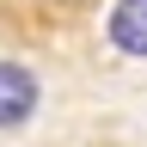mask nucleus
I'll return each instance as SVG.
<instances>
[{"mask_svg":"<svg viewBox=\"0 0 147 147\" xmlns=\"http://www.w3.org/2000/svg\"><path fill=\"white\" fill-rule=\"evenodd\" d=\"M98 12H104V0H0V37L61 43V37H80Z\"/></svg>","mask_w":147,"mask_h":147,"instance_id":"nucleus-1","label":"nucleus"},{"mask_svg":"<svg viewBox=\"0 0 147 147\" xmlns=\"http://www.w3.org/2000/svg\"><path fill=\"white\" fill-rule=\"evenodd\" d=\"M104 31H110V49H117V55L147 61V0H110Z\"/></svg>","mask_w":147,"mask_h":147,"instance_id":"nucleus-3","label":"nucleus"},{"mask_svg":"<svg viewBox=\"0 0 147 147\" xmlns=\"http://www.w3.org/2000/svg\"><path fill=\"white\" fill-rule=\"evenodd\" d=\"M43 110V74H37L25 55L0 49V141H18Z\"/></svg>","mask_w":147,"mask_h":147,"instance_id":"nucleus-2","label":"nucleus"}]
</instances>
